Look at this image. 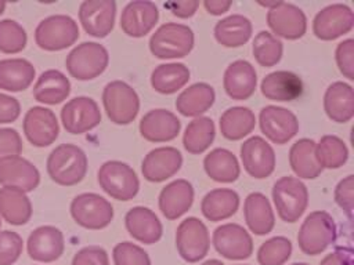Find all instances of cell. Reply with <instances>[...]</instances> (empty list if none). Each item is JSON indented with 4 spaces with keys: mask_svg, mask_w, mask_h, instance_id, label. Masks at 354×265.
<instances>
[{
    "mask_svg": "<svg viewBox=\"0 0 354 265\" xmlns=\"http://www.w3.org/2000/svg\"><path fill=\"white\" fill-rule=\"evenodd\" d=\"M315 157L322 168H339L348 159L344 141L336 135H324L315 142Z\"/></svg>",
    "mask_w": 354,
    "mask_h": 265,
    "instance_id": "obj_41",
    "label": "cell"
},
{
    "mask_svg": "<svg viewBox=\"0 0 354 265\" xmlns=\"http://www.w3.org/2000/svg\"><path fill=\"white\" fill-rule=\"evenodd\" d=\"M36 70L26 58H3L0 59V88L6 91H22L28 88Z\"/></svg>",
    "mask_w": 354,
    "mask_h": 265,
    "instance_id": "obj_31",
    "label": "cell"
},
{
    "mask_svg": "<svg viewBox=\"0 0 354 265\" xmlns=\"http://www.w3.org/2000/svg\"><path fill=\"white\" fill-rule=\"evenodd\" d=\"M0 226H1V217H0Z\"/></svg>",
    "mask_w": 354,
    "mask_h": 265,
    "instance_id": "obj_58",
    "label": "cell"
},
{
    "mask_svg": "<svg viewBox=\"0 0 354 265\" xmlns=\"http://www.w3.org/2000/svg\"><path fill=\"white\" fill-rule=\"evenodd\" d=\"M165 7L178 18H189L196 12L199 7V1L198 0H171V1H167Z\"/></svg>",
    "mask_w": 354,
    "mask_h": 265,
    "instance_id": "obj_52",
    "label": "cell"
},
{
    "mask_svg": "<svg viewBox=\"0 0 354 265\" xmlns=\"http://www.w3.org/2000/svg\"><path fill=\"white\" fill-rule=\"evenodd\" d=\"M353 26L354 12L343 3H335L324 7L317 12L313 21V32L321 40H335L350 32Z\"/></svg>",
    "mask_w": 354,
    "mask_h": 265,
    "instance_id": "obj_13",
    "label": "cell"
},
{
    "mask_svg": "<svg viewBox=\"0 0 354 265\" xmlns=\"http://www.w3.org/2000/svg\"><path fill=\"white\" fill-rule=\"evenodd\" d=\"M24 240L14 230H0V265H12L21 255Z\"/></svg>",
    "mask_w": 354,
    "mask_h": 265,
    "instance_id": "obj_46",
    "label": "cell"
},
{
    "mask_svg": "<svg viewBox=\"0 0 354 265\" xmlns=\"http://www.w3.org/2000/svg\"><path fill=\"white\" fill-rule=\"evenodd\" d=\"M239 207V196L228 188H217L207 192L201 203L202 214L213 222L230 218Z\"/></svg>",
    "mask_w": 354,
    "mask_h": 265,
    "instance_id": "obj_34",
    "label": "cell"
},
{
    "mask_svg": "<svg viewBox=\"0 0 354 265\" xmlns=\"http://www.w3.org/2000/svg\"><path fill=\"white\" fill-rule=\"evenodd\" d=\"M108 50L95 41H83L66 55L65 65L69 75L77 80H91L108 66Z\"/></svg>",
    "mask_w": 354,
    "mask_h": 265,
    "instance_id": "obj_4",
    "label": "cell"
},
{
    "mask_svg": "<svg viewBox=\"0 0 354 265\" xmlns=\"http://www.w3.org/2000/svg\"><path fill=\"white\" fill-rule=\"evenodd\" d=\"M259 123L261 132L274 144L282 145L290 141L299 131V120L286 108L267 105L260 110Z\"/></svg>",
    "mask_w": 354,
    "mask_h": 265,
    "instance_id": "obj_12",
    "label": "cell"
},
{
    "mask_svg": "<svg viewBox=\"0 0 354 265\" xmlns=\"http://www.w3.org/2000/svg\"><path fill=\"white\" fill-rule=\"evenodd\" d=\"M79 37L76 21L65 14H53L43 18L35 29L36 44L47 51H58L72 46Z\"/></svg>",
    "mask_w": 354,
    "mask_h": 265,
    "instance_id": "obj_5",
    "label": "cell"
},
{
    "mask_svg": "<svg viewBox=\"0 0 354 265\" xmlns=\"http://www.w3.org/2000/svg\"><path fill=\"white\" fill-rule=\"evenodd\" d=\"M319 265H354V255L350 247H336Z\"/></svg>",
    "mask_w": 354,
    "mask_h": 265,
    "instance_id": "obj_53",
    "label": "cell"
},
{
    "mask_svg": "<svg viewBox=\"0 0 354 265\" xmlns=\"http://www.w3.org/2000/svg\"><path fill=\"white\" fill-rule=\"evenodd\" d=\"M178 254L187 262H198L206 257L210 237L206 225L196 217H188L180 222L176 230Z\"/></svg>",
    "mask_w": 354,
    "mask_h": 265,
    "instance_id": "obj_10",
    "label": "cell"
},
{
    "mask_svg": "<svg viewBox=\"0 0 354 265\" xmlns=\"http://www.w3.org/2000/svg\"><path fill=\"white\" fill-rule=\"evenodd\" d=\"M4 8H6V1H4V0H0V15L3 14Z\"/></svg>",
    "mask_w": 354,
    "mask_h": 265,
    "instance_id": "obj_56",
    "label": "cell"
},
{
    "mask_svg": "<svg viewBox=\"0 0 354 265\" xmlns=\"http://www.w3.org/2000/svg\"><path fill=\"white\" fill-rule=\"evenodd\" d=\"M26 139L39 148L51 145L59 132V124L55 113L44 106H32L22 121Z\"/></svg>",
    "mask_w": 354,
    "mask_h": 265,
    "instance_id": "obj_15",
    "label": "cell"
},
{
    "mask_svg": "<svg viewBox=\"0 0 354 265\" xmlns=\"http://www.w3.org/2000/svg\"><path fill=\"white\" fill-rule=\"evenodd\" d=\"M64 248V235L53 225L37 226L28 236L26 251L35 261L53 262L62 255Z\"/></svg>",
    "mask_w": 354,
    "mask_h": 265,
    "instance_id": "obj_19",
    "label": "cell"
},
{
    "mask_svg": "<svg viewBox=\"0 0 354 265\" xmlns=\"http://www.w3.org/2000/svg\"><path fill=\"white\" fill-rule=\"evenodd\" d=\"M216 92L207 83H195L185 88L176 99V109L187 117H199L213 105Z\"/></svg>",
    "mask_w": 354,
    "mask_h": 265,
    "instance_id": "obj_33",
    "label": "cell"
},
{
    "mask_svg": "<svg viewBox=\"0 0 354 265\" xmlns=\"http://www.w3.org/2000/svg\"><path fill=\"white\" fill-rule=\"evenodd\" d=\"M28 41L24 26L11 18L0 19V51L15 54L25 48Z\"/></svg>",
    "mask_w": 354,
    "mask_h": 265,
    "instance_id": "obj_44",
    "label": "cell"
},
{
    "mask_svg": "<svg viewBox=\"0 0 354 265\" xmlns=\"http://www.w3.org/2000/svg\"><path fill=\"white\" fill-rule=\"evenodd\" d=\"M290 240L285 236H274L260 246L257 261L260 265H283L290 258Z\"/></svg>",
    "mask_w": 354,
    "mask_h": 265,
    "instance_id": "obj_43",
    "label": "cell"
},
{
    "mask_svg": "<svg viewBox=\"0 0 354 265\" xmlns=\"http://www.w3.org/2000/svg\"><path fill=\"white\" fill-rule=\"evenodd\" d=\"M22 152V139L19 132L12 127H0V159L18 156Z\"/></svg>",
    "mask_w": 354,
    "mask_h": 265,
    "instance_id": "obj_49",
    "label": "cell"
},
{
    "mask_svg": "<svg viewBox=\"0 0 354 265\" xmlns=\"http://www.w3.org/2000/svg\"><path fill=\"white\" fill-rule=\"evenodd\" d=\"M213 244L218 254L228 259H246L253 253L249 232L238 224H223L213 232Z\"/></svg>",
    "mask_w": 354,
    "mask_h": 265,
    "instance_id": "obj_16",
    "label": "cell"
},
{
    "mask_svg": "<svg viewBox=\"0 0 354 265\" xmlns=\"http://www.w3.org/2000/svg\"><path fill=\"white\" fill-rule=\"evenodd\" d=\"M71 215L86 229H102L113 218L112 204L97 193H80L71 202Z\"/></svg>",
    "mask_w": 354,
    "mask_h": 265,
    "instance_id": "obj_9",
    "label": "cell"
},
{
    "mask_svg": "<svg viewBox=\"0 0 354 265\" xmlns=\"http://www.w3.org/2000/svg\"><path fill=\"white\" fill-rule=\"evenodd\" d=\"M216 135L214 123L210 117L199 116L188 123L183 135V145L187 152L199 155L205 152L213 142Z\"/></svg>",
    "mask_w": 354,
    "mask_h": 265,
    "instance_id": "obj_40",
    "label": "cell"
},
{
    "mask_svg": "<svg viewBox=\"0 0 354 265\" xmlns=\"http://www.w3.org/2000/svg\"><path fill=\"white\" fill-rule=\"evenodd\" d=\"M272 200L278 215L285 222H296L307 208V186L296 177H281L272 186Z\"/></svg>",
    "mask_w": 354,
    "mask_h": 265,
    "instance_id": "obj_6",
    "label": "cell"
},
{
    "mask_svg": "<svg viewBox=\"0 0 354 265\" xmlns=\"http://www.w3.org/2000/svg\"><path fill=\"white\" fill-rule=\"evenodd\" d=\"M231 0H205L203 6L212 15H221L231 7Z\"/></svg>",
    "mask_w": 354,
    "mask_h": 265,
    "instance_id": "obj_54",
    "label": "cell"
},
{
    "mask_svg": "<svg viewBox=\"0 0 354 265\" xmlns=\"http://www.w3.org/2000/svg\"><path fill=\"white\" fill-rule=\"evenodd\" d=\"M97 179L102 190L116 200H130L140 189L136 171L127 163L119 160L105 161L98 170Z\"/></svg>",
    "mask_w": 354,
    "mask_h": 265,
    "instance_id": "obj_7",
    "label": "cell"
},
{
    "mask_svg": "<svg viewBox=\"0 0 354 265\" xmlns=\"http://www.w3.org/2000/svg\"><path fill=\"white\" fill-rule=\"evenodd\" d=\"M124 224L129 235L144 244H153L162 237V224L156 214L144 206H136L126 213Z\"/></svg>",
    "mask_w": 354,
    "mask_h": 265,
    "instance_id": "obj_25",
    "label": "cell"
},
{
    "mask_svg": "<svg viewBox=\"0 0 354 265\" xmlns=\"http://www.w3.org/2000/svg\"><path fill=\"white\" fill-rule=\"evenodd\" d=\"M61 121L68 132L83 134L100 124L101 110L93 98L75 97L62 106Z\"/></svg>",
    "mask_w": 354,
    "mask_h": 265,
    "instance_id": "obj_11",
    "label": "cell"
},
{
    "mask_svg": "<svg viewBox=\"0 0 354 265\" xmlns=\"http://www.w3.org/2000/svg\"><path fill=\"white\" fill-rule=\"evenodd\" d=\"M223 84L230 98L236 101L248 99L254 92L257 84L254 66L245 59L234 61L224 72Z\"/></svg>",
    "mask_w": 354,
    "mask_h": 265,
    "instance_id": "obj_24",
    "label": "cell"
},
{
    "mask_svg": "<svg viewBox=\"0 0 354 265\" xmlns=\"http://www.w3.org/2000/svg\"><path fill=\"white\" fill-rule=\"evenodd\" d=\"M21 113L19 101L6 92H0V124L12 123Z\"/></svg>",
    "mask_w": 354,
    "mask_h": 265,
    "instance_id": "obj_51",
    "label": "cell"
},
{
    "mask_svg": "<svg viewBox=\"0 0 354 265\" xmlns=\"http://www.w3.org/2000/svg\"><path fill=\"white\" fill-rule=\"evenodd\" d=\"M183 164V156L173 146H160L149 150L141 163V171L147 181L162 182L173 177Z\"/></svg>",
    "mask_w": 354,
    "mask_h": 265,
    "instance_id": "obj_21",
    "label": "cell"
},
{
    "mask_svg": "<svg viewBox=\"0 0 354 265\" xmlns=\"http://www.w3.org/2000/svg\"><path fill=\"white\" fill-rule=\"evenodd\" d=\"M115 265H151L148 253L131 242H122L113 247Z\"/></svg>",
    "mask_w": 354,
    "mask_h": 265,
    "instance_id": "obj_45",
    "label": "cell"
},
{
    "mask_svg": "<svg viewBox=\"0 0 354 265\" xmlns=\"http://www.w3.org/2000/svg\"><path fill=\"white\" fill-rule=\"evenodd\" d=\"M267 23L277 36L288 40L300 39L307 30V18L303 10L285 1H275L268 8Z\"/></svg>",
    "mask_w": 354,
    "mask_h": 265,
    "instance_id": "obj_14",
    "label": "cell"
},
{
    "mask_svg": "<svg viewBox=\"0 0 354 265\" xmlns=\"http://www.w3.org/2000/svg\"><path fill=\"white\" fill-rule=\"evenodd\" d=\"M252 36V22L241 14L220 19L214 26V37L224 47H239Z\"/></svg>",
    "mask_w": 354,
    "mask_h": 265,
    "instance_id": "obj_37",
    "label": "cell"
},
{
    "mask_svg": "<svg viewBox=\"0 0 354 265\" xmlns=\"http://www.w3.org/2000/svg\"><path fill=\"white\" fill-rule=\"evenodd\" d=\"M337 228L332 215L326 211H313L303 221L297 243L300 250L307 255H317L325 251L336 242Z\"/></svg>",
    "mask_w": 354,
    "mask_h": 265,
    "instance_id": "obj_2",
    "label": "cell"
},
{
    "mask_svg": "<svg viewBox=\"0 0 354 265\" xmlns=\"http://www.w3.org/2000/svg\"><path fill=\"white\" fill-rule=\"evenodd\" d=\"M72 265H109V258L102 247L87 246L73 255Z\"/></svg>",
    "mask_w": 354,
    "mask_h": 265,
    "instance_id": "obj_50",
    "label": "cell"
},
{
    "mask_svg": "<svg viewBox=\"0 0 354 265\" xmlns=\"http://www.w3.org/2000/svg\"><path fill=\"white\" fill-rule=\"evenodd\" d=\"M159 19V11L155 3L149 0L130 1L122 11L120 28L131 37H142L152 30Z\"/></svg>",
    "mask_w": 354,
    "mask_h": 265,
    "instance_id": "obj_22",
    "label": "cell"
},
{
    "mask_svg": "<svg viewBox=\"0 0 354 265\" xmlns=\"http://www.w3.org/2000/svg\"><path fill=\"white\" fill-rule=\"evenodd\" d=\"M194 202V188L187 179L167 184L159 193V210L167 219H177L185 214Z\"/></svg>",
    "mask_w": 354,
    "mask_h": 265,
    "instance_id": "obj_26",
    "label": "cell"
},
{
    "mask_svg": "<svg viewBox=\"0 0 354 265\" xmlns=\"http://www.w3.org/2000/svg\"><path fill=\"white\" fill-rule=\"evenodd\" d=\"M194 41V32L188 25L167 22L152 33L149 39V50L160 59L183 58L191 52Z\"/></svg>",
    "mask_w": 354,
    "mask_h": 265,
    "instance_id": "obj_3",
    "label": "cell"
},
{
    "mask_svg": "<svg viewBox=\"0 0 354 265\" xmlns=\"http://www.w3.org/2000/svg\"><path fill=\"white\" fill-rule=\"evenodd\" d=\"M46 167L54 182L64 186L76 185L87 173V156L77 145L61 144L50 152Z\"/></svg>",
    "mask_w": 354,
    "mask_h": 265,
    "instance_id": "obj_1",
    "label": "cell"
},
{
    "mask_svg": "<svg viewBox=\"0 0 354 265\" xmlns=\"http://www.w3.org/2000/svg\"><path fill=\"white\" fill-rule=\"evenodd\" d=\"M245 221L254 235H267L275 224L274 211L268 199L260 192H252L246 196L243 204Z\"/></svg>",
    "mask_w": 354,
    "mask_h": 265,
    "instance_id": "obj_30",
    "label": "cell"
},
{
    "mask_svg": "<svg viewBox=\"0 0 354 265\" xmlns=\"http://www.w3.org/2000/svg\"><path fill=\"white\" fill-rule=\"evenodd\" d=\"M335 202L346 213L348 219L353 218L354 208V175L340 179L335 188Z\"/></svg>",
    "mask_w": 354,
    "mask_h": 265,
    "instance_id": "obj_47",
    "label": "cell"
},
{
    "mask_svg": "<svg viewBox=\"0 0 354 265\" xmlns=\"http://www.w3.org/2000/svg\"><path fill=\"white\" fill-rule=\"evenodd\" d=\"M292 265H308V264H306V262H295Z\"/></svg>",
    "mask_w": 354,
    "mask_h": 265,
    "instance_id": "obj_57",
    "label": "cell"
},
{
    "mask_svg": "<svg viewBox=\"0 0 354 265\" xmlns=\"http://www.w3.org/2000/svg\"><path fill=\"white\" fill-rule=\"evenodd\" d=\"M0 217L11 225H24L32 217V203L26 192L11 188H0Z\"/></svg>",
    "mask_w": 354,
    "mask_h": 265,
    "instance_id": "obj_32",
    "label": "cell"
},
{
    "mask_svg": "<svg viewBox=\"0 0 354 265\" xmlns=\"http://www.w3.org/2000/svg\"><path fill=\"white\" fill-rule=\"evenodd\" d=\"M252 51L256 58V61L266 68L277 65L283 52V44L282 41L274 36L272 33L267 30H260L253 40Z\"/></svg>",
    "mask_w": 354,
    "mask_h": 265,
    "instance_id": "obj_42",
    "label": "cell"
},
{
    "mask_svg": "<svg viewBox=\"0 0 354 265\" xmlns=\"http://www.w3.org/2000/svg\"><path fill=\"white\" fill-rule=\"evenodd\" d=\"M102 104L106 116L115 124L131 123L140 110L138 94L122 80L109 81L104 87Z\"/></svg>",
    "mask_w": 354,
    "mask_h": 265,
    "instance_id": "obj_8",
    "label": "cell"
},
{
    "mask_svg": "<svg viewBox=\"0 0 354 265\" xmlns=\"http://www.w3.org/2000/svg\"><path fill=\"white\" fill-rule=\"evenodd\" d=\"M202 265H224V264L221 261H218V259H207Z\"/></svg>",
    "mask_w": 354,
    "mask_h": 265,
    "instance_id": "obj_55",
    "label": "cell"
},
{
    "mask_svg": "<svg viewBox=\"0 0 354 265\" xmlns=\"http://www.w3.org/2000/svg\"><path fill=\"white\" fill-rule=\"evenodd\" d=\"M289 163L293 173L304 179H314L324 170L315 157V141L310 138H301L292 145Z\"/></svg>",
    "mask_w": 354,
    "mask_h": 265,
    "instance_id": "obj_35",
    "label": "cell"
},
{
    "mask_svg": "<svg viewBox=\"0 0 354 265\" xmlns=\"http://www.w3.org/2000/svg\"><path fill=\"white\" fill-rule=\"evenodd\" d=\"M189 80V69L181 62L158 65L151 73V86L160 94H173Z\"/></svg>",
    "mask_w": 354,
    "mask_h": 265,
    "instance_id": "obj_38",
    "label": "cell"
},
{
    "mask_svg": "<svg viewBox=\"0 0 354 265\" xmlns=\"http://www.w3.org/2000/svg\"><path fill=\"white\" fill-rule=\"evenodd\" d=\"M181 128L178 117L167 109H152L140 121V134L151 142L174 139Z\"/></svg>",
    "mask_w": 354,
    "mask_h": 265,
    "instance_id": "obj_23",
    "label": "cell"
},
{
    "mask_svg": "<svg viewBox=\"0 0 354 265\" xmlns=\"http://www.w3.org/2000/svg\"><path fill=\"white\" fill-rule=\"evenodd\" d=\"M40 182L37 167L28 159L18 156H7L0 159V184L24 192L33 190Z\"/></svg>",
    "mask_w": 354,
    "mask_h": 265,
    "instance_id": "obj_20",
    "label": "cell"
},
{
    "mask_svg": "<svg viewBox=\"0 0 354 265\" xmlns=\"http://www.w3.org/2000/svg\"><path fill=\"white\" fill-rule=\"evenodd\" d=\"M324 109L336 123H347L354 116V90L343 81L332 83L324 95Z\"/></svg>",
    "mask_w": 354,
    "mask_h": 265,
    "instance_id": "obj_28",
    "label": "cell"
},
{
    "mask_svg": "<svg viewBox=\"0 0 354 265\" xmlns=\"http://www.w3.org/2000/svg\"><path fill=\"white\" fill-rule=\"evenodd\" d=\"M241 160L246 173L257 179L267 178L275 168V152L259 135L248 138L241 145Z\"/></svg>",
    "mask_w": 354,
    "mask_h": 265,
    "instance_id": "obj_18",
    "label": "cell"
},
{
    "mask_svg": "<svg viewBox=\"0 0 354 265\" xmlns=\"http://www.w3.org/2000/svg\"><path fill=\"white\" fill-rule=\"evenodd\" d=\"M71 92L69 79L58 69H47L37 77L33 86L36 101L47 105H55L68 98Z\"/></svg>",
    "mask_w": 354,
    "mask_h": 265,
    "instance_id": "obj_29",
    "label": "cell"
},
{
    "mask_svg": "<svg viewBox=\"0 0 354 265\" xmlns=\"http://www.w3.org/2000/svg\"><path fill=\"white\" fill-rule=\"evenodd\" d=\"M218 124L223 137L236 141L253 131L256 126V116L253 110L246 106H232L221 115Z\"/></svg>",
    "mask_w": 354,
    "mask_h": 265,
    "instance_id": "obj_39",
    "label": "cell"
},
{
    "mask_svg": "<svg viewBox=\"0 0 354 265\" xmlns=\"http://www.w3.org/2000/svg\"><path fill=\"white\" fill-rule=\"evenodd\" d=\"M336 63L340 73L348 80L354 79V40L347 39L337 44L335 51Z\"/></svg>",
    "mask_w": 354,
    "mask_h": 265,
    "instance_id": "obj_48",
    "label": "cell"
},
{
    "mask_svg": "<svg viewBox=\"0 0 354 265\" xmlns=\"http://www.w3.org/2000/svg\"><path fill=\"white\" fill-rule=\"evenodd\" d=\"M206 174L217 182H234L241 174L236 156L224 148L210 150L203 159Z\"/></svg>",
    "mask_w": 354,
    "mask_h": 265,
    "instance_id": "obj_36",
    "label": "cell"
},
{
    "mask_svg": "<svg viewBox=\"0 0 354 265\" xmlns=\"http://www.w3.org/2000/svg\"><path fill=\"white\" fill-rule=\"evenodd\" d=\"M116 3L113 0H84L79 7V19L90 36L105 37L115 25Z\"/></svg>",
    "mask_w": 354,
    "mask_h": 265,
    "instance_id": "obj_17",
    "label": "cell"
},
{
    "mask_svg": "<svg viewBox=\"0 0 354 265\" xmlns=\"http://www.w3.org/2000/svg\"><path fill=\"white\" fill-rule=\"evenodd\" d=\"M261 94L271 101H293L303 92L301 79L290 70H277L268 73L260 84Z\"/></svg>",
    "mask_w": 354,
    "mask_h": 265,
    "instance_id": "obj_27",
    "label": "cell"
}]
</instances>
